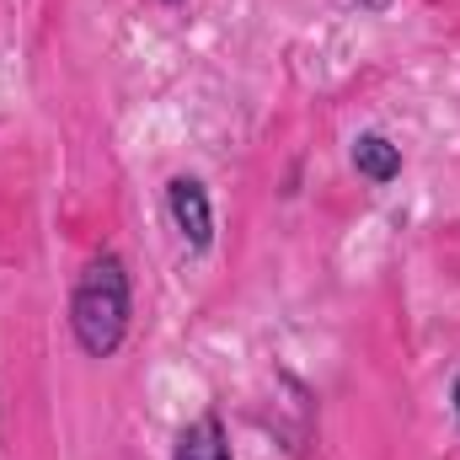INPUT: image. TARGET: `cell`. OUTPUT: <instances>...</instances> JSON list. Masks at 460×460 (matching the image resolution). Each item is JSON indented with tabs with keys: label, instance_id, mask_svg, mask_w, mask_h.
<instances>
[{
	"label": "cell",
	"instance_id": "obj_1",
	"mask_svg": "<svg viewBox=\"0 0 460 460\" xmlns=\"http://www.w3.org/2000/svg\"><path fill=\"white\" fill-rule=\"evenodd\" d=\"M70 322H75V338L92 358H108L123 343V332H128V273L118 257L86 262L75 300H70Z\"/></svg>",
	"mask_w": 460,
	"mask_h": 460
},
{
	"label": "cell",
	"instance_id": "obj_2",
	"mask_svg": "<svg viewBox=\"0 0 460 460\" xmlns=\"http://www.w3.org/2000/svg\"><path fill=\"white\" fill-rule=\"evenodd\" d=\"M166 204H172V220L177 230L188 235V246H209L215 241V215H209V193L193 182V177H177L172 188H166Z\"/></svg>",
	"mask_w": 460,
	"mask_h": 460
},
{
	"label": "cell",
	"instance_id": "obj_3",
	"mask_svg": "<svg viewBox=\"0 0 460 460\" xmlns=\"http://www.w3.org/2000/svg\"><path fill=\"white\" fill-rule=\"evenodd\" d=\"M177 460H230L220 418H199V423H188L182 439H177Z\"/></svg>",
	"mask_w": 460,
	"mask_h": 460
},
{
	"label": "cell",
	"instance_id": "obj_4",
	"mask_svg": "<svg viewBox=\"0 0 460 460\" xmlns=\"http://www.w3.org/2000/svg\"><path fill=\"white\" fill-rule=\"evenodd\" d=\"M353 166H358L369 182H391V177L402 172V150H396L391 139H380V134H364V139L353 145Z\"/></svg>",
	"mask_w": 460,
	"mask_h": 460
},
{
	"label": "cell",
	"instance_id": "obj_5",
	"mask_svg": "<svg viewBox=\"0 0 460 460\" xmlns=\"http://www.w3.org/2000/svg\"><path fill=\"white\" fill-rule=\"evenodd\" d=\"M456 412H460V380H456Z\"/></svg>",
	"mask_w": 460,
	"mask_h": 460
},
{
	"label": "cell",
	"instance_id": "obj_6",
	"mask_svg": "<svg viewBox=\"0 0 460 460\" xmlns=\"http://www.w3.org/2000/svg\"><path fill=\"white\" fill-rule=\"evenodd\" d=\"M166 5H177V0H166Z\"/></svg>",
	"mask_w": 460,
	"mask_h": 460
}]
</instances>
